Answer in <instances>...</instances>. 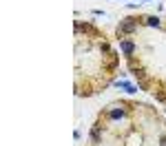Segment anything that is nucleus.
<instances>
[{"mask_svg": "<svg viewBox=\"0 0 166 146\" xmlns=\"http://www.w3.org/2000/svg\"><path fill=\"white\" fill-rule=\"evenodd\" d=\"M133 27H135V22H131V18H126V22H124V24H122V27H120V31L124 33V31H131Z\"/></svg>", "mask_w": 166, "mask_h": 146, "instance_id": "obj_2", "label": "nucleus"}, {"mask_svg": "<svg viewBox=\"0 0 166 146\" xmlns=\"http://www.w3.org/2000/svg\"><path fill=\"white\" fill-rule=\"evenodd\" d=\"M122 51H124L126 56H131V53L135 51V46H133V42H129V40H124V42H122Z\"/></svg>", "mask_w": 166, "mask_h": 146, "instance_id": "obj_1", "label": "nucleus"}, {"mask_svg": "<svg viewBox=\"0 0 166 146\" xmlns=\"http://www.w3.org/2000/svg\"><path fill=\"white\" fill-rule=\"evenodd\" d=\"M146 20H149V24H155V27L159 24V20H157V18H146Z\"/></svg>", "mask_w": 166, "mask_h": 146, "instance_id": "obj_3", "label": "nucleus"}]
</instances>
